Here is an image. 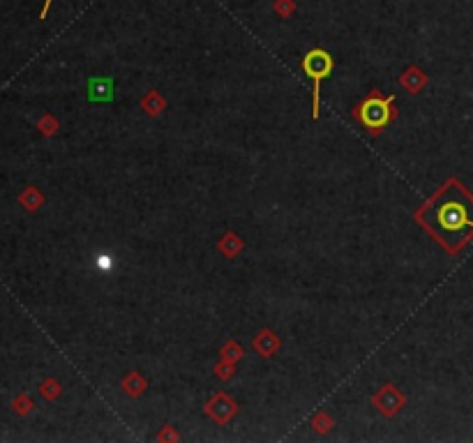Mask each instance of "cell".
<instances>
[{"label":"cell","instance_id":"obj_3","mask_svg":"<svg viewBox=\"0 0 473 443\" xmlns=\"http://www.w3.org/2000/svg\"><path fill=\"white\" fill-rule=\"evenodd\" d=\"M333 67H335L333 56H330L328 51H323V49H312L305 58H302V72H305L307 77L312 79V83H314V95H312V118H314V120L319 118V106H321V81H323L326 77H330Z\"/></svg>","mask_w":473,"mask_h":443},{"label":"cell","instance_id":"obj_5","mask_svg":"<svg viewBox=\"0 0 473 443\" xmlns=\"http://www.w3.org/2000/svg\"><path fill=\"white\" fill-rule=\"evenodd\" d=\"M374 404L381 408V413L393 415V413H397L402 408L404 397H402L400 393H397L395 386H386V388H381V393H378L376 397H374Z\"/></svg>","mask_w":473,"mask_h":443},{"label":"cell","instance_id":"obj_4","mask_svg":"<svg viewBox=\"0 0 473 443\" xmlns=\"http://www.w3.org/2000/svg\"><path fill=\"white\" fill-rule=\"evenodd\" d=\"M116 92L113 77H95L88 81V102H111Z\"/></svg>","mask_w":473,"mask_h":443},{"label":"cell","instance_id":"obj_2","mask_svg":"<svg viewBox=\"0 0 473 443\" xmlns=\"http://www.w3.org/2000/svg\"><path fill=\"white\" fill-rule=\"evenodd\" d=\"M393 102H395V95L383 97L381 92L374 90L367 99H363L360 106L354 111V116L360 120V125L365 130H369L371 134H378L386 130L397 116Z\"/></svg>","mask_w":473,"mask_h":443},{"label":"cell","instance_id":"obj_6","mask_svg":"<svg viewBox=\"0 0 473 443\" xmlns=\"http://www.w3.org/2000/svg\"><path fill=\"white\" fill-rule=\"evenodd\" d=\"M141 106H144V109L151 113V116H157V113L162 111V106H164V102H162V97L157 95V92H151V95H148L144 102H141Z\"/></svg>","mask_w":473,"mask_h":443},{"label":"cell","instance_id":"obj_7","mask_svg":"<svg viewBox=\"0 0 473 443\" xmlns=\"http://www.w3.org/2000/svg\"><path fill=\"white\" fill-rule=\"evenodd\" d=\"M51 3H53V0H44V8H42V12H39V19H46V14H49Z\"/></svg>","mask_w":473,"mask_h":443},{"label":"cell","instance_id":"obj_1","mask_svg":"<svg viewBox=\"0 0 473 443\" xmlns=\"http://www.w3.org/2000/svg\"><path fill=\"white\" fill-rule=\"evenodd\" d=\"M416 222L445 252L457 254L473 240V194L457 178H450L427 204L418 208Z\"/></svg>","mask_w":473,"mask_h":443}]
</instances>
